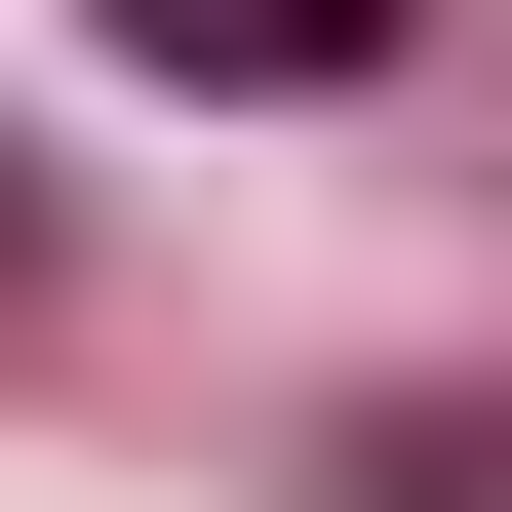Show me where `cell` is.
<instances>
[{"label": "cell", "instance_id": "6da1fadb", "mask_svg": "<svg viewBox=\"0 0 512 512\" xmlns=\"http://www.w3.org/2000/svg\"><path fill=\"white\" fill-rule=\"evenodd\" d=\"M119 79H197V119H355V79H434V0H79Z\"/></svg>", "mask_w": 512, "mask_h": 512}, {"label": "cell", "instance_id": "7a4b0ae2", "mask_svg": "<svg viewBox=\"0 0 512 512\" xmlns=\"http://www.w3.org/2000/svg\"><path fill=\"white\" fill-rule=\"evenodd\" d=\"M355 512H512V394H355Z\"/></svg>", "mask_w": 512, "mask_h": 512}, {"label": "cell", "instance_id": "3957f363", "mask_svg": "<svg viewBox=\"0 0 512 512\" xmlns=\"http://www.w3.org/2000/svg\"><path fill=\"white\" fill-rule=\"evenodd\" d=\"M0 316H40V158H0Z\"/></svg>", "mask_w": 512, "mask_h": 512}]
</instances>
